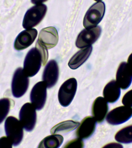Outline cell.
Here are the masks:
<instances>
[{
    "mask_svg": "<svg viewBox=\"0 0 132 148\" xmlns=\"http://www.w3.org/2000/svg\"><path fill=\"white\" fill-rule=\"evenodd\" d=\"M120 145L118 144H116V143H111V144L107 145L105 147H115V146L116 145L118 146L119 147H122V146H121V145Z\"/></svg>",
    "mask_w": 132,
    "mask_h": 148,
    "instance_id": "83f0119b",
    "label": "cell"
},
{
    "mask_svg": "<svg viewBox=\"0 0 132 148\" xmlns=\"http://www.w3.org/2000/svg\"><path fill=\"white\" fill-rule=\"evenodd\" d=\"M6 134L14 146L18 145L23 137V127L20 121L14 117H8L5 122Z\"/></svg>",
    "mask_w": 132,
    "mask_h": 148,
    "instance_id": "7a4b0ae2",
    "label": "cell"
},
{
    "mask_svg": "<svg viewBox=\"0 0 132 148\" xmlns=\"http://www.w3.org/2000/svg\"><path fill=\"white\" fill-rule=\"evenodd\" d=\"M48 57L47 49L37 41L35 47L31 49L25 56L23 71L28 77L34 76L39 71L42 65L46 64Z\"/></svg>",
    "mask_w": 132,
    "mask_h": 148,
    "instance_id": "6da1fadb",
    "label": "cell"
},
{
    "mask_svg": "<svg viewBox=\"0 0 132 148\" xmlns=\"http://www.w3.org/2000/svg\"><path fill=\"white\" fill-rule=\"evenodd\" d=\"M116 82L120 88H128L132 82V73L127 62H123L119 65L116 75Z\"/></svg>",
    "mask_w": 132,
    "mask_h": 148,
    "instance_id": "5bb4252c",
    "label": "cell"
},
{
    "mask_svg": "<svg viewBox=\"0 0 132 148\" xmlns=\"http://www.w3.org/2000/svg\"><path fill=\"white\" fill-rule=\"evenodd\" d=\"M92 50V46H89L79 51L71 58L68 66L72 69H77L83 64L90 56Z\"/></svg>",
    "mask_w": 132,
    "mask_h": 148,
    "instance_id": "ac0fdd59",
    "label": "cell"
},
{
    "mask_svg": "<svg viewBox=\"0 0 132 148\" xmlns=\"http://www.w3.org/2000/svg\"><path fill=\"white\" fill-rule=\"evenodd\" d=\"M96 121L94 117L88 116L82 120L76 131L78 138L86 139L92 135L96 128Z\"/></svg>",
    "mask_w": 132,
    "mask_h": 148,
    "instance_id": "9a60e30c",
    "label": "cell"
},
{
    "mask_svg": "<svg viewBox=\"0 0 132 148\" xmlns=\"http://www.w3.org/2000/svg\"><path fill=\"white\" fill-rule=\"evenodd\" d=\"M12 142L8 136L0 138V148H12Z\"/></svg>",
    "mask_w": 132,
    "mask_h": 148,
    "instance_id": "d4e9b609",
    "label": "cell"
},
{
    "mask_svg": "<svg viewBox=\"0 0 132 148\" xmlns=\"http://www.w3.org/2000/svg\"><path fill=\"white\" fill-rule=\"evenodd\" d=\"M19 121L28 132L33 130L36 121V108L30 103H26L21 108L19 114Z\"/></svg>",
    "mask_w": 132,
    "mask_h": 148,
    "instance_id": "52a82bcc",
    "label": "cell"
},
{
    "mask_svg": "<svg viewBox=\"0 0 132 148\" xmlns=\"http://www.w3.org/2000/svg\"><path fill=\"white\" fill-rule=\"evenodd\" d=\"M79 123L72 120H67L60 123L51 130L52 134H62L71 131L77 128Z\"/></svg>",
    "mask_w": 132,
    "mask_h": 148,
    "instance_id": "ffe728a7",
    "label": "cell"
},
{
    "mask_svg": "<svg viewBox=\"0 0 132 148\" xmlns=\"http://www.w3.org/2000/svg\"><path fill=\"white\" fill-rule=\"evenodd\" d=\"M63 138L57 134H53L45 138L39 143V148H58L62 144Z\"/></svg>",
    "mask_w": 132,
    "mask_h": 148,
    "instance_id": "d6986e66",
    "label": "cell"
},
{
    "mask_svg": "<svg viewBox=\"0 0 132 148\" xmlns=\"http://www.w3.org/2000/svg\"><path fill=\"white\" fill-rule=\"evenodd\" d=\"M105 5L99 2L94 3L90 8L85 16L83 25L86 29L95 27L102 21L105 14Z\"/></svg>",
    "mask_w": 132,
    "mask_h": 148,
    "instance_id": "277c9868",
    "label": "cell"
},
{
    "mask_svg": "<svg viewBox=\"0 0 132 148\" xmlns=\"http://www.w3.org/2000/svg\"><path fill=\"white\" fill-rule=\"evenodd\" d=\"M122 103L125 106L132 107V90L128 91L123 97Z\"/></svg>",
    "mask_w": 132,
    "mask_h": 148,
    "instance_id": "cb8c5ba5",
    "label": "cell"
},
{
    "mask_svg": "<svg viewBox=\"0 0 132 148\" xmlns=\"http://www.w3.org/2000/svg\"><path fill=\"white\" fill-rule=\"evenodd\" d=\"M38 32L36 29H28L20 32L16 37L14 47L17 51L25 49L31 46L36 38Z\"/></svg>",
    "mask_w": 132,
    "mask_h": 148,
    "instance_id": "7c38bea8",
    "label": "cell"
},
{
    "mask_svg": "<svg viewBox=\"0 0 132 148\" xmlns=\"http://www.w3.org/2000/svg\"><path fill=\"white\" fill-rule=\"evenodd\" d=\"M132 116V107L124 105L113 109L107 114L106 119L110 124L116 125L124 123Z\"/></svg>",
    "mask_w": 132,
    "mask_h": 148,
    "instance_id": "ba28073f",
    "label": "cell"
},
{
    "mask_svg": "<svg viewBox=\"0 0 132 148\" xmlns=\"http://www.w3.org/2000/svg\"><path fill=\"white\" fill-rule=\"evenodd\" d=\"M127 64L131 72L132 73V53L129 56L128 60H127Z\"/></svg>",
    "mask_w": 132,
    "mask_h": 148,
    "instance_id": "484cf974",
    "label": "cell"
},
{
    "mask_svg": "<svg viewBox=\"0 0 132 148\" xmlns=\"http://www.w3.org/2000/svg\"><path fill=\"white\" fill-rule=\"evenodd\" d=\"M77 83L74 78L65 81L60 88L58 95L59 102L62 106H68L72 101L76 93Z\"/></svg>",
    "mask_w": 132,
    "mask_h": 148,
    "instance_id": "8992f818",
    "label": "cell"
},
{
    "mask_svg": "<svg viewBox=\"0 0 132 148\" xmlns=\"http://www.w3.org/2000/svg\"><path fill=\"white\" fill-rule=\"evenodd\" d=\"M104 98L107 102L114 103L120 98V88L116 81L113 80L108 83L103 90Z\"/></svg>",
    "mask_w": 132,
    "mask_h": 148,
    "instance_id": "e0dca14e",
    "label": "cell"
},
{
    "mask_svg": "<svg viewBox=\"0 0 132 148\" xmlns=\"http://www.w3.org/2000/svg\"><path fill=\"white\" fill-rule=\"evenodd\" d=\"M84 147V143L81 139L78 138L72 140L65 145L64 148H82Z\"/></svg>",
    "mask_w": 132,
    "mask_h": 148,
    "instance_id": "603a6c76",
    "label": "cell"
},
{
    "mask_svg": "<svg viewBox=\"0 0 132 148\" xmlns=\"http://www.w3.org/2000/svg\"><path fill=\"white\" fill-rule=\"evenodd\" d=\"M59 74L58 66L56 61L51 60L45 67L43 75V80L47 88H52L56 84Z\"/></svg>",
    "mask_w": 132,
    "mask_h": 148,
    "instance_id": "4fadbf2b",
    "label": "cell"
},
{
    "mask_svg": "<svg viewBox=\"0 0 132 148\" xmlns=\"http://www.w3.org/2000/svg\"><path fill=\"white\" fill-rule=\"evenodd\" d=\"M47 88L43 81L37 83L31 90L30 100L36 109L40 110L43 108L47 97Z\"/></svg>",
    "mask_w": 132,
    "mask_h": 148,
    "instance_id": "30bf717a",
    "label": "cell"
},
{
    "mask_svg": "<svg viewBox=\"0 0 132 148\" xmlns=\"http://www.w3.org/2000/svg\"><path fill=\"white\" fill-rule=\"evenodd\" d=\"M47 0H31V2L34 4H40L43 2H46Z\"/></svg>",
    "mask_w": 132,
    "mask_h": 148,
    "instance_id": "4316f807",
    "label": "cell"
},
{
    "mask_svg": "<svg viewBox=\"0 0 132 148\" xmlns=\"http://www.w3.org/2000/svg\"><path fill=\"white\" fill-rule=\"evenodd\" d=\"M29 84L28 76L22 68L16 69L14 73L12 82V92L16 98L22 97L26 92Z\"/></svg>",
    "mask_w": 132,
    "mask_h": 148,
    "instance_id": "5b68a950",
    "label": "cell"
},
{
    "mask_svg": "<svg viewBox=\"0 0 132 148\" xmlns=\"http://www.w3.org/2000/svg\"><path fill=\"white\" fill-rule=\"evenodd\" d=\"M105 98L98 97L94 102L92 106V114L96 121L101 123L104 119L109 110L108 104Z\"/></svg>",
    "mask_w": 132,
    "mask_h": 148,
    "instance_id": "2e32d148",
    "label": "cell"
},
{
    "mask_svg": "<svg viewBox=\"0 0 132 148\" xmlns=\"http://www.w3.org/2000/svg\"><path fill=\"white\" fill-rule=\"evenodd\" d=\"M10 102L7 98L0 99V124L5 119L10 110Z\"/></svg>",
    "mask_w": 132,
    "mask_h": 148,
    "instance_id": "7402d4cb",
    "label": "cell"
},
{
    "mask_svg": "<svg viewBox=\"0 0 132 148\" xmlns=\"http://www.w3.org/2000/svg\"><path fill=\"white\" fill-rule=\"evenodd\" d=\"M115 138L119 143L128 144L132 143V125L119 130L116 134Z\"/></svg>",
    "mask_w": 132,
    "mask_h": 148,
    "instance_id": "44dd1931",
    "label": "cell"
},
{
    "mask_svg": "<svg viewBox=\"0 0 132 148\" xmlns=\"http://www.w3.org/2000/svg\"><path fill=\"white\" fill-rule=\"evenodd\" d=\"M101 28L96 26L83 29L79 34L76 39V46L79 48L90 46L96 42L101 33Z\"/></svg>",
    "mask_w": 132,
    "mask_h": 148,
    "instance_id": "9c48e42d",
    "label": "cell"
},
{
    "mask_svg": "<svg viewBox=\"0 0 132 148\" xmlns=\"http://www.w3.org/2000/svg\"><path fill=\"white\" fill-rule=\"evenodd\" d=\"M57 31L53 27L43 29L39 33L38 42L43 47L47 49L54 47L58 41Z\"/></svg>",
    "mask_w": 132,
    "mask_h": 148,
    "instance_id": "8fae6325",
    "label": "cell"
},
{
    "mask_svg": "<svg viewBox=\"0 0 132 148\" xmlns=\"http://www.w3.org/2000/svg\"><path fill=\"white\" fill-rule=\"evenodd\" d=\"M95 1H102V0H95Z\"/></svg>",
    "mask_w": 132,
    "mask_h": 148,
    "instance_id": "f1b7e54d",
    "label": "cell"
},
{
    "mask_svg": "<svg viewBox=\"0 0 132 148\" xmlns=\"http://www.w3.org/2000/svg\"><path fill=\"white\" fill-rule=\"evenodd\" d=\"M47 10L46 6L43 4H38L30 8L24 16L23 27L28 29L38 25L45 17Z\"/></svg>",
    "mask_w": 132,
    "mask_h": 148,
    "instance_id": "3957f363",
    "label": "cell"
}]
</instances>
